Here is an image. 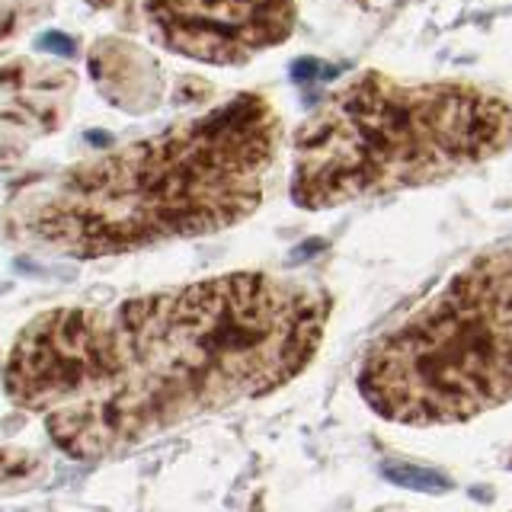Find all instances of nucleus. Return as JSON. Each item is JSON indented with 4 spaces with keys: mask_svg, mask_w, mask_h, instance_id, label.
Returning a JSON list of instances; mask_svg holds the SVG:
<instances>
[{
    "mask_svg": "<svg viewBox=\"0 0 512 512\" xmlns=\"http://www.w3.org/2000/svg\"><path fill=\"white\" fill-rule=\"evenodd\" d=\"M180 58L237 68L295 32V0H84Z\"/></svg>",
    "mask_w": 512,
    "mask_h": 512,
    "instance_id": "obj_5",
    "label": "nucleus"
},
{
    "mask_svg": "<svg viewBox=\"0 0 512 512\" xmlns=\"http://www.w3.org/2000/svg\"><path fill=\"white\" fill-rule=\"evenodd\" d=\"M356 384L381 420L400 426H452L503 407L512 391L509 244L480 250L368 346Z\"/></svg>",
    "mask_w": 512,
    "mask_h": 512,
    "instance_id": "obj_4",
    "label": "nucleus"
},
{
    "mask_svg": "<svg viewBox=\"0 0 512 512\" xmlns=\"http://www.w3.org/2000/svg\"><path fill=\"white\" fill-rule=\"evenodd\" d=\"M381 474L391 480L397 487H410V490H420V493H445L452 490V480L445 474L423 468V464H404V461H384Z\"/></svg>",
    "mask_w": 512,
    "mask_h": 512,
    "instance_id": "obj_7",
    "label": "nucleus"
},
{
    "mask_svg": "<svg viewBox=\"0 0 512 512\" xmlns=\"http://www.w3.org/2000/svg\"><path fill=\"white\" fill-rule=\"evenodd\" d=\"M48 13V0H0V42L13 39L23 26H32Z\"/></svg>",
    "mask_w": 512,
    "mask_h": 512,
    "instance_id": "obj_8",
    "label": "nucleus"
},
{
    "mask_svg": "<svg viewBox=\"0 0 512 512\" xmlns=\"http://www.w3.org/2000/svg\"><path fill=\"white\" fill-rule=\"evenodd\" d=\"M509 100L471 80L362 71L327 93L292 135V202L327 212L423 189L509 148Z\"/></svg>",
    "mask_w": 512,
    "mask_h": 512,
    "instance_id": "obj_3",
    "label": "nucleus"
},
{
    "mask_svg": "<svg viewBox=\"0 0 512 512\" xmlns=\"http://www.w3.org/2000/svg\"><path fill=\"white\" fill-rule=\"evenodd\" d=\"M266 93H237L199 116L32 180L4 215L16 244L106 260L237 228L263 205L282 151Z\"/></svg>",
    "mask_w": 512,
    "mask_h": 512,
    "instance_id": "obj_2",
    "label": "nucleus"
},
{
    "mask_svg": "<svg viewBox=\"0 0 512 512\" xmlns=\"http://www.w3.org/2000/svg\"><path fill=\"white\" fill-rule=\"evenodd\" d=\"M330 311L320 285L272 272L64 304L16 333L4 391L68 458L112 461L292 384L324 343Z\"/></svg>",
    "mask_w": 512,
    "mask_h": 512,
    "instance_id": "obj_1",
    "label": "nucleus"
},
{
    "mask_svg": "<svg viewBox=\"0 0 512 512\" xmlns=\"http://www.w3.org/2000/svg\"><path fill=\"white\" fill-rule=\"evenodd\" d=\"M45 474L48 464L39 452L16 442H0V493H16L23 487H32Z\"/></svg>",
    "mask_w": 512,
    "mask_h": 512,
    "instance_id": "obj_6",
    "label": "nucleus"
}]
</instances>
